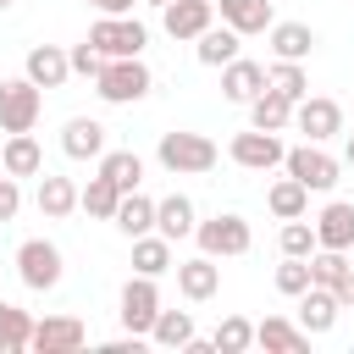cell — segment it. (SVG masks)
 Wrapping results in <instances>:
<instances>
[{
  "label": "cell",
  "mask_w": 354,
  "mask_h": 354,
  "mask_svg": "<svg viewBox=\"0 0 354 354\" xmlns=\"http://www.w3.org/2000/svg\"><path fill=\"white\" fill-rule=\"evenodd\" d=\"M155 160H160L171 177H205V171L221 160V149H216L205 133H160Z\"/></svg>",
  "instance_id": "obj_1"
},
{
  "label": "cell",
  "mask_w": 354,
  "mask_h": 354,
  "mask_svg": "<svg viewBox=\"0 0 354 354\" xmlns=\"http://www.w3.org/2000/svg\"><path fill=\"white\" fill-rule=\"evenodd\" d=\"M155 88V72L138 61V55H122V61H105V72L94 77V94L105 105H138L144 94Z\"/></svg>",
  "instance_id": "obj_2"
},
{
  "label": "cell",
  "mask_w": 354,
  "mask_h": 354,
  "mask_svg": "<svg viewBox=\"0 0 354 354\" xmlns=\"http://www.w3.org/2000/svg\"><path fill=\"white\" fill-rule=\"evenodd\" d=\"M194 243H199V254H210V260H232V254H249L254 232H249V221H243L238 210H221V216H210V221L194 227Z\"/></svg>",
  "instance_id": "obj_3"
},
{
  "label": "cell",
  "mask_w": 354,
  "mask_h": 354,
  "mask_svg": "<svg viewBox=\"0 0 354 354\" xmlns=\"http://www.w3.org/2000/svg\"><path fill=\"white\" fill-rule=\"evenodd\" d=\"M88 44H94L105 61H122V55H144V44H149V28H144L138 17H100V22L88 28Z\"/></svg>",
  "instance_id": "obj_4"
},
{
  "label": "cell",
  "mask_w": 354,
  "mask_h": 354,
  "mask_svg": "<svg viewBox=\"0 0 354 354\" xmlns=\"http://www.w3.org/2000/svg\"><path fill=\"white\" fill-rule=\"evenodd\" d=\"M282 171H288V177H299L310 194H326V188H337L343 160H332L321 144H310V138H304V144H293V149L282 155Z\"/></svg>",
  "instance_id": "obj_5"
},
{
  "label": "cell",
  "mask_w": 354,
  "mask_h": 354,
  "mask_svg": "<svg viewBox=\"0 0 354 354\" xmlns=\"http://www.w3.org/2000/svg\"><path fill=\"white\" fill-rule=\"evenodd\" d=\"M17 277L28 293H50L61 282V249L50 238H22L17 243Z\"/></svg>",
  "instance_id": "obj_6"
},
{
  "label": "cell",
  "mask_w": 354,
  "mask_h": 354,
  "mask_svg": "<svg viewBox=\"0 0 354 354\" xmlns=\"http://www.w3.org/2000/svg\"><path fill=\"white\" fill-rule=\"evenodd\" d=\"M44 111V88L28 83V77H6L0 83V133H33Z\"/></svg>",
  "instance_id": "obj_7"
},
{
  "label": "cell",
  "mask_w": 354,
  "mask_h": 354,
  "mask_svg": "<svg viewBox=\"0 0 354 354\" xmlns=\"http://www.w3.org/2000/svg\"><path fill=\"white\" fill-rule=\"evenodd\" d=\"M122 326L133 332V337H149V326H155V315H160V288H155V277H127V288H122Z\"/></svg>",
  "instance_id": "obj_8"
},
{
  "label": "cell",
  "mask_w": 354,
  "mask_h": 354,
  "mask_svg": "<svg viewBox=\"0 0 354 354\" xmlns=\"http://www.w3.org/2000/svg\"><path fill=\"white\" fill-rule=\"evenodd\" d=\"M293 127H299L310 144H326V138L343 133V105L326 100V94H304V100L293 105Z\"/></svg>",
  "instance_id": "obj_9"
},
{
  "label": "cell",
  "mask_w": 354,
  "mask_h": 354,
  "mask_svg": "<svg viewBox=\"0 0 354 354\" xmlns=\"http://www.w3.org/2000/svg\"><path fill=\"white\" fill-rule=\"evenodd\" d=\"M83 343H88V326L77 315H44V321H33V337H28V348H39V354H77Z\"/></svg>",
  "instance_id": "obj_10"
},
{
  "label": "cell",
  "mask_w": 354,
  "mask_h": 354,
  "mask_svg": "<svg viewBox=\"0 0 354 354\" xmlns=\"http://www.w3.org/2000/svg\"><path fill=\"white\" fill-rule=\"evenodd\" d=\"M243 171H271V166H282V155H288V144L277 138V133H260V127H249V133H238L232 138V149H227Z\"/></svg>",
  "instance_id": "obj_11"
},
{
  "label": "cell",
  "mask_w": 354,
  "mask_h": 354,
  "mask_svg": "<svg viewBox=\"0 0 354 354\" xmlns=\"http://www.w3.org/2000/svg\"><path fill=\"white\" fill-rule=\"evenodd\" d=\"M171 271H177V293H183L188 304H205V299H216V293H221V266H216L210 254L177 260Z\"/></svg>",
  "instance_id": "obj_12"
},
{
  "label": "cell",
  "mask_w": 354,
  "mask_h": 354,
  "mask_svg": "<svg viewBox=\"0 0 354 354\" xmlns=\"http://www.w3.org/2000/svg\"><path fill=\"white\" fill-rule=\"evenodd\" d=\"M210 22H216V0H171V6H160V28L171 39H199Z\"/></svg>",
  "instance_id": "obj_13"
},
{
  "label": "cell",
  "mask_w": 354,
  "mask_h": 354,
  "mask_svg": "<svg viewBox=\"0 0 354 354\" xmlns=\"http://www.w3.org/2000/svg\"><path fill=\"white\" fill-rule=\"evenodd\" d=\"M22 77H28V83H39V88H61V83L72 77V61H66V50H61V44H33V50H28V61H22Z\"/></svg>",
  "instance_id": "obj_14"
},
{
  "label": "cell",
  "mask_w": 354,
  "mask_h": 354,
  "mask_svg": "<svg viewBox=\"0 0 354 354\" xmlns=\"http://www.w3.org/2000/svg\"><path fill=\"white\" fill-rule=\"evenodd\" d=\"M337 293L332 288H321V282H310L304 293H299V326L310 332V337H321V332H332L337 326Z\"/></svg>",
  "instance_id": "obj_15"
},
{
  "label": "cell",
  "mask_w": 354,
  "mask_h": 354,
  "mask_svg": "<svg viewBox=\"0 0 354 354\" xmlns=\"http://www.w3.org/2000/svg\"><path fill=\"white\" fill-rule=\"evenodd\" d=\"M310 227H315V249H354V205L348 199H332Z\"/></svg>",
  "instance_id": "obj_16"
},
{
  "label": "cell",
  "mask_w": 354,
  "mask_h": 354,
  "mask_svg": "<svg viewBox=\"0 0 354 354\" xmlns=\"http://www.w3.org/2000/svg\"><path fill=\"white\" fill-rule=\"evenodd\" d=\"M260 88H266V66H260V61H243V55H232V61L221 66V100H232V105H249Z\"/></svg>",
  "instance_id": "obj_17"
},
{
  "label": "cell",
  "mask_w": 354,
  "mask_h": 354,
  "mask_svg": "<svg viewBox=\"0 0 354 354\" xmlns=\"http://www.w3.org/2000/svg\"><path fill=\"white\" fill-rule=\"evenodd\" d=\"M61 155H66V160H100V155H105V127H100L94 116H72V122L61 127Z\"/></svg>",
  "instance_id": "obj_18"
},
{
  "label": "cell",
  "mask_w": 354,
  "mask_h": 354,
  "mask_svg": "<svg viewBox=\"0 0 354 354\" xmlns=\"http://www.w3.org/2000/svg\"><path fill=\"white\" fill-rule=\"evenodd\" d=\"M0 171H6V177H39V171H44L39 138H33V133H6V144H0Z\"/></svg>",
  "instance_id": "obj_19"
},
{
  "label": "cell",
  "mask_w": 354,
  "mask_h": 354,
  "mask_svg": "<svg viewBox=\"0 0 354 354\" xmlns=\"http://www.w3.org/2000/svg\"><path fill=\"white\" fill-rule=\"evenodd\" d=\"M194 227H199V216H194V199L188 194H166V199H155V232L160 238H194Z\"/></svg>",
  "instance_id": "obj_20"
},
{
  "label": "cell",
  "mask_w": 354,
  "mask_h": 354,
  "mask_svg": "<svg viewBox=\"0 0 354 354\" xmlns=\"http://www.w3.org/2000/svg\"><path fill=\"white\" fill-rule=\"evenodd\" d=\"M216 17L232 28V33H266L277 17H271V0H216Z\"/></svg>",
  "instance_id": "obj_21"
},
{
  "label": "cell",
  "mask_w": 354,
  "mask_h": 354,
  "mask_svg": "<svg viewBox=\"0 0 354 354\" xmlns=\"http://www.w3.org/2000/svg\"><path fill=\"white\" fill-rule=\"evenodd\" d=\"M249 127H260V133H288L293 127V100H282L271 83L249 100Z\"/></svg>",
  "instance_id": "obj_22"
},
{
  "label": "cell",
  "mask_w": 354,
  "mask_h": 354,
  "mask_svg": "<svg viewBox=\"0 0 354 354\" xmlns=\"http://www.w3.org/2000/svg\"><path fill=\"white\" fill-rule=\"evenodd\" d=\"M254 343H260V348L299 354V348H310V332H304L299 321H288V315H266V321H254Z\"/></svg>",
  "instance_id": "obj_23"
},
{
  "label": "cell",
  "mask_w": 354,
  "mask_h": 354,
  "mask_svg": "<svg viewBox=\"0 0 354 354\" xmlns=\"http://www.w3.org/2000/svg\"><path fill=\"white\" fill-rule=\"evenodd\" d=\"M266 33H271V55L277 61H304L315 50V28L310 22H271Z\"/></svg>",
  "instance_id": "obj_24"
},
{
  "label": "cell",
  "mask_w": 354,
  "mask_h": 354,
  "mask_svg": "<svg viewBox=\"0 0 354 354\" xmlns=\"http://www.w3.org/2000/svg\"><path fill=\"white\" fill-rule=\"evenodd\" d=\"M72 210H77V183L44 171V177H39V216H44V221H66Z\"/></svg>",
  "instance_id": "obj_25"
},
{
  "label": "cell",
  "mask_w": 354,
  "mask_h": 354,
  "mask_svg": "<svg viewBox=\"0 0 354 354\" xmlns=\"http://www.w3.org/2000/svg\"><path fill=\"white\" fill-rule=\"evenodd\" d=\"M238 44H243V33H232L227 22H221V28L210 22V28L194 39V55H199V66H227V61L238 55Z\"/></svg>",
  "instance_id": "obj_26"
},
{
  "label": "cell",
  "mask_w": 354,
  "mask_h": 354,
  "mask_svg": "<svg viewBox=\"0 0 354 354\" xmlns=\"http://www.w3.org/2000/svg\"><path fill=\"white\" fill-rule=\"evenodd\" d=\"M111 221H116V232H122V238L155 232V199H144V194L133 188V194H122V199H116V216H111Z\"/></svg>",
  "instance_id": "obj_27"
},
{
  "label": "cell",
  "mask_w": 354,
  "mask_h": 354,
  "mask_svg": "<svg viewBox=\"0 0 354 354\" xmlns=\"http://www.w3.org/2000/svg\"><path fill=\"white\" fill-rule=\"evenodd\" d=\"M133 271H138V277H166V271H171V238L138 232V238H133Z\"/></svg>",
  "instance_id": "obj_28"
},
{
  "label": "cell",
  "mask_w": 354,
  "mask_h": 354,
  "mask_svg": "<svg viewBox=\"0 0 354 354\" xmlns=\"http://www.w3.org/2000/svg\"><path fill=\"white\" fill-rule=\"evenodd\" d=\"M266 205H271V216H277V221H293V216H304V210H310V188H304L299 177H277V183L266 188Z\"/></svg>",
  "instance_id": "obj_29"
},
{
  "label": "cell",
  "mask_w": 354,
  "mask_h": 354,
  "mask_svg": "<svg viewBox=\"0 0 354 354\" xmlns=\"http://www.w3.org/2000/svg\"><path fill=\"white\" fill-rule=\"evenodd\" d=\"M116 199H122V188H116L111 177H100V171L77 188V210H88V216H100V221H111V216H116Z\"/></svg>",
  "instance_id": "obj_30"
},
{
  "label": "cell",
  "mask_w": 354,
  "mask_h": 354,
  "mask_svg": "<svg viewBox=\"0 0 354 354\" xmlns=\"http://www.w3.org/2000/svg\"><path fill=\"white\" fill-rule=\"evenodd\" d=\"M266 83H271L282 100H293V105L310 94V72H304V61H271V66H266Z\"/></svg>",
  "instance_id": "obj_31"
},
{
  "label": "cell",
  "mask_w": 354,
  "mask_h": 354,
  "mask_svg": "<svg viewBox=\"0 0 354 354\" xmlns=\"http://www.w3.org/2000/svg\"><path fill=\"white\" fill-rule=\"evenodd\" d=\"M100 177H111L122 194H133L138 177H144V160H138L133 149H105V155H100Z\"/></svg>",
  "instance_id": "obj_32"
},
{
  "label": "cell",
  "mask_w": 354,
  "mask_h": 354,
  "mask_svg": "<svg viewBox=\"0 0 354 354\" xmlns=\"http://www.w3.org/2000/svg\"><path fill=\"white\" fill-rule=\"evenodd\" d=\"M28 337H33V315L0 299V354H22Z\"/></svg>",
  "instance_id": "obj_33"
},
{
  "label": "cell",
  "mask_w": 354,
  "mask_h": 354,
  "mask_svg": "<svg viewBox=\"0 0 354 354\" xmlns=\"http://www.w3.org/2000/svg\"><path fill=\"white\" fill-rule=\"evenodd\" d=\"M188 337H194V315L188 310H160L155 326H149V343H160V348H183Z\"/></svg>",
  "instance_id": "obj_34"
},
{
  "label": "cell",
  "mask_w": 354,
  "mask_h": 354,
  "mask_svg": "<svg viewBox=\"0 0 354 354\" xmlns=\"http://www.w3.org/2000/svg\"><path fill=\"white\" fill-rule=\"evenodd\" d=\"M210 348H216V354H243V348H254V321H249V315H221Z\"/></svg>",
  "instance_id": "obj_35"
},
{
  "label": "cell",
  "mask_w": 354,
  "mask_h": 354,
  "mask_svg": "<svg viewBox=\"0 0 354 354\" xmlns=\"http://www.w3.org/2000/svg\"><path fill=\"white\" fill-rule=\"evenodd\" d=\"M348 271H354L348 266V249H315L310 254V282H321V288H337Z\"/></svg>",
  "instance_id": "obj_36"
},
{
  "label": "cell",
  "mask_w": 354,
  "mask_h": 354,
  "mask_svg": "<svg viewBox=\"0 0 354 354\" xmlns=\"http://www.w3.org/2000/svg\"><path fill=\"white\" fill-rule=\"evenodd\" d=\"M282 254H299V260H310L315 254V227L304 221V216H293V221H282Z\"/></svg>",
  "instance_id": "obj_37"
},
{
  "label": "cell",
  "mask_w": 354,
  "mask_h": 354,
  "mask_svg": "<svg viewBox=\"0 0 354 354\" xmlns=\"http://www.w3.org/2000/svg\"><path fill=\"white\" fill-rule=\"evenodd\" d=\"M304 288H310V260H299V254H282V266H277V293L299 299Z\"/></svg>",
  "instance_id": "obj_38"
},
{
  "label": "cell",
  "mask_w": 354,
  "mask_h": 354,
  "mask_svg": "<svg viewBox=\"0 0 354 354\" xmlns=\"http://www.w3.org/2000/svg\"><path fill=\"white\" fill-rule=\"evenodd\" d=\"M66 61H72V72H77V77H100V72H105V55H100L88 39H83V44H72V50H66Z\"/></svg>",
  "instance_id": "obj_39"
},
{
  "label": "cell",
  "mask_w": 354,
  "mask_h": 354,
  "mask_svg": "<svg viewBox=\"0 0 354 354\" xmlns=\"http://www.w3.org/2000/svg\"><path fill=\"white\" fill-rule=\"evenodd\" d=\"M22 210V188H17V177H0V221H11Z\"/></svg>",
  "instance_id": "obj_40"
},
{
  "label": "cell",
  "mask_w": 354,
  "mask_h": 354,
  "mask_svg": "<svg viewBox=\"0 0 354 354\" xmlns=\"http://www.w3.org/2000/svg\"><path fill=\"white\" fill-rule=\"evenodd\" d=\"M88 6H100V17H133L138 0H88Z\"/></svg>",
  "instance_id": "obj_41"
},
{
  "label": "cell",
  "mask_w": 354,
  "mask_h": 354,
  "mask_svg": "<svg viewBox=\"0 0 354 354\" xmlns=\"http://www.w3.org/2000/svg\"><path fill=\"white\" fill-rule=\"evenodd\" d=\"M332 293H337V304H343V310H354V271H348V277H343Z\"/></svg>",
  "instance_id": "obj_42"
},
{
  "label": "cell",
  "mask_w": 354,
  "mask_h": 354,
  "mask_svg": "<svg viewBox=\"0 0 354 354\" xmlns=\"http://www.w3.org/2000/svg\"><path fill=\"white\" fill-rule=\"evenodd\" d=\"M343 160H348V166H354V133H348V149H343Z\"/></svg>",
  "instance_id": "obj_43"
},
{
  "label": "cell",
  "mask_w": 354,
  "mask_h": 354,
  "mask_svg": "<svg viewBox=\"0 0 354 354\" xmlns=\"http://www.w3.org/2000/svg\"><path fill=\"white\" fill-rule=\"evenodd\" d=\"M144 6H171V0H144Z\"/></svg>",
  "instance_id": "obj_44"
},
{
  "label": "cell",
  "mask_w": 354,
  "mask_h": 354,
  "mask_svg": "<svg viewBox=\"0 0 354 354\" xmlns=\"http://www.w3.org/2000/svg\"><path fill=\"white\" fill-rule=\"evenodd\" d=\"M6 6H11V0H0V11H6Z\"/></svg>",
  "instance_id": "obj_45"
}]
</instances>
